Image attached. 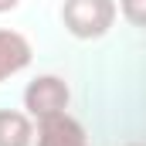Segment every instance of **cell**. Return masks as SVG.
<instances>
[{"label": "cell", "mask_w": 146, "mask_h": 146, "mask_svg": "<svg viewBox=\"0 0 146 146\" xmlns=\"http://www.w3.org/2000/svg\"><path fill=\"white\" fill-rule=\"evenodd\" d=\"M119 14L115 0H65L61 3V24L78 41H99L112 31Z\"/></svg>", "instance_id": "6da1fadb"}, {"label": "cell", "mask_w": 146, "mask_h": 146, "mask_svg": "<svg viewBox=\"0 0 146 146\" xmlns=\"http://www.w3.org/2000/svg\"><path fill=\"white\" fill-rule=\"evenodd\" d=\"M68 102H72V88L61 75H37L24 88V112L34 122L58 115V112H68Z\"/></svg>", "instance_id": "7a4b0ae2"}, {"label": "cell", "mask_w": 146, "mask_h": 146, "mask_svg": "<svg viewBox=\"0 0 146 146\" xmlns=\"http://www.w3.org/2000/svg\"><path fill=\"white\" fill-rule=\"evenodd\" d=\"M34 146H88V139H85V129L75 115L58 112V115H48L37 122Z\"/></svg>", "instance_id": "3957f363"}, {"label": "cell", "mask_w": 146, "mask_h": 146, "mask_svg": "<svg viewBox=\"0 0 146 146\" xmlns=\"http://www.w3.org/2000/svg\"><path fill=\"white\" fill-rule=\"evenodd\" d=\"M34 58V48L31 41L21 34V31H10V27H0V82L21 75Z\"/></svg>", "instance_id": "277c9868"}, {"label": "cell", "mask_w": 146, "mask_h": 146, "mask_svg": "<svg viewBox=\"0 0 146 146\" xmlns=\"http://www.w3.org/2000/svg\"><path fill=\"white\" fill-rule=\"evenodd\" d=\"M34 119L24 109H0V146H34Z\"/></svg>", "instance_id": "5b68a950"}, {"label": "cell", "mask_w": 146, "mask_h": 146, "mask_svg": "<svg viewBox=\"0 0 146 146\" xmlns=\"http://www.w3.org/2000/svg\"><path fill=\"white\" fill-rule=\"evenodd\" d=\"M119 14L133 24V27H146V0H115Z\"/></svg>", "instance_id": "8992f818"}, {"label": "cell", "mask_w": 146, "mask_h": 146, "mask_svg": "<svg viewBox=\"0 0 146 146\" xmlns=\"http://www.w3.org/2000/svg\"><path fill=\"white\" fill-rule=\"evenodd\" d=\"M17 3H21V0H0V14H10Z\"/></svg>", "instance_id": "52a82bcc"}, {"label": "cell", "mask_w": 146, "mask_h": 146, "mask_svg": "<svg viewBox=\"0 0 146 146\" xmlns=\"http://www.w3.org/2000/svg\"><path fill=\"white\" fill-rule=\"evenodd\" d=\"M126 146H143V143H126Z\"/></svg>", "instance_id": "ba28073f"}]
</instances>
